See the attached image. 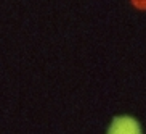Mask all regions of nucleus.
<instances>
[{"mask_svg": "<svg viewBox=\"0 0 146 134\" xmlns=\"http://www.w3.org/2000/svg\"><path fill=\"white\" fill-rule=\"evenodd\" d=\"M108 134H141V128L135 118L132 116H117L112 120Z\"/></svg>", "mask_w": 146, "mask_h": 134, "instance_id": "f257e3e1", "label": "nucleus"}]
</instances>
